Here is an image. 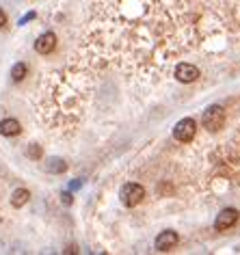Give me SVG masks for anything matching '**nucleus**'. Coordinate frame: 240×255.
Here are the masks:
<instances>
[{
	"mask_svg": "<svg viewBox=\"0 0 240 255\" xmlns=\"http://www.w3.org/2000/svg\"><path fill=\"white\" fill-rule=\"evenodd\" d=\"M54 48H57V35H54V33L39 35L37 41H35V50H37L39 54H50Z\"/></svg>",
	"mask_w": 240,
	"mask_h": 255,
	"instance_id": "obj_7",
	"label": "nucleus"
},
{
	"mask_svg": "<svg viewBox=\"0 0 240 255\" xmlns=\"http://www.w3.org/2000/svg\"><path fill=\"white\" fill-rule=\"evenodd\" d=\"M195 134H197V123L191 117L180 119L176 123V128H173V138L180 143H191L195 138Z\"/></svg>",
	"mask_w": 240,
	"mask_h": 255,
	"instance_id": "obj_3",
	"label": "nucleus"
},
{
	"mask_svg": "<svg viewBox=\"0 0 240 255\" xmlns=\"http://www.w3.org/2000/svg\"><path fill=\"white\" fill-rule=\"evenodd\" d=\"M28 199H31V193L26 191V188H16V191L11 193V206L13 208H22L28 203Z\"/></svg>",
	"mask_w": 240,
	"mask_h": 255,
	"instance_id": "obj_9",
	"label": "nucleus"
},
{
	"mask_svg": "<svg viewBox=\"0 0 240 255\" xmlns=\"http://www.w3.org/2000/svg\"><path fill=\"white\" fill-rule=\"evenodd\" d=\"M143 197H145V188L141 186V184H137V182L123 184L121 193H119V199H121V203H123V206H128V208L139 206V203L143 201Z\"/></svg>",
	"mask_w": 240,
	"mask_h": 255,
	"instance_id": "obj_1",
	"label": "nucleus"
},
{
	"mask_svg": "<svg viewBox=\"0 0 240 255\" xmlns=\"http://www.w3.org/2000/svg\"><path fill=\"white\" fill-rule=\"evenodd\" d=\"M46 171L48 173H54V176L65 173V171H67V162H65L63 158H50L48 162H46Z\"/></svg>",
	"mask_w": 240,
	"mask_h": 255,
	"instance_id": "obj_10",
	"label": "nucleus"
},
{
	"mask_svg": "<svg viewBox=\"0 0 240 255\" xmlns=\"http://www.w3.org/2000/svg\"><path fill=\"white\" fill-rule=\"evenodd\" d=\"M26 76H28V67H26L24 63H16V65L11 67V78L16 80V82H22V80L26 78Z\"/></svg>",
	"mask_w": 240,
	"mask_h": 255,
	"instance_id": "obj_11",
	"label": "nucleus"
},
{
	"mask_svg": "<svg viewBox=\"0 0 240 255\" xmlns=\"http://www.w3.org/2000/svg\"><path fill=\"white\" fill-rule=\"evenodd\" d=\"M238 221V210H234V208H225L219 212V216H217V221H214V229L217 232H227L229 227H234Z\"/></svg>",
	"mask_w": 240,
	"mask_h": 255,
	"instance_id": "obj_4",
	"label": "nucleus"
},
{
	"mask_svg": "<svg viewBox=\"0 0 240 255\" xmlns=\"http://www.w3.org/2000/svg\"><path fill=\"white\" fill-rule=\"evenodd\" d=\"M80 186H82V182H72V186L69 188H80Z\"/></svg>",
	"mask_w": 240,
	"mask_h": 255,
	"instance_id": "obj_15",
	"label": "nucleus"
},
{
	"mask_svg": "<svg viewBox=\"0 0 240 255\" xmlns=\"http://www.w3.org/2000/svg\"><path fill=\"white\" fill-rule=\"evenodd\" d=\"M178 234L171 232V229H167V232L158 234L156 236V242H154V247H156V251H169V249H173L178 244Z\"/></svg>",
	"mask_w": 240,
	"mask_h": 255,
	"instance_id": "obj_6",
	"label": "nucleus"
},
{
	"mask_svg": "<svg viewBox=\"0 0 240 255\" xmlns=\"http://www.w3.org/2000/svg\"><path fill=\"white\" fill-rule=\"evenodd\" d=\"M4 24H7V16H4V11H2V9H0V28H2Z\"/></svg>",
	"mask_w": 240,
	"mask_h": 255,
	"instance_id": "obj_13",
	"label": "nucleus"
},
{
	"mask_svg": "<svg viewBox=\"0 0 240 255\" xmlns=\"http://www.w3.org/2000/svg\"><path fill=\"white\" fill-rule=\"evenodd\" d=\"M176 78L180 82H195L199 78V69L191 63H178L176 65Z\"/></svg>",
	"mask_w": 240,
	"mask_h": 255,
	"instance_id": "obj_5",
	"label": "nucleus"
},
{
	"mask_svg": "<svg viewBox=\"0 0 240 255\" xmlns=\"http://www.w3.org/2000/svg\"><path fill=\"white\" fill-rule=\"evenodd\" d=\"M201 123L203 128L210 130V132H219L225 126V111L223 106H210L203 111L201 115Z\"/></svg>",
	"mask_w": 240,
	"mask_h": 255,
	"instance_id": "obj_2",
	"label": "nucleus"
},
{
	"mask_svg": "<svg viewBox=\"0 0 240 255\" xmlns=\"http://www.w3.org/2000/svg\"><path fill=\"white\" fill-rule=\"evenodd\" d=\"M22 132V126H20L18 119H2L0 121V134L2 137H18Z\"/></svg>",
	"mask_w": 240,
	"mask_h": 255,
	"instance_id": "obj_8",
	"label": "nucleus"
},
{
	"mask_svg": "<svg viewBox=\"0 0 240 255\" xmlns=\"http://www.w3.org/2000/svg\"><path fill=\"white\" fill-rule=\"evenodd\" d=\"M63 201H65V203H72V195L65 193V195H63Z\"/></svg>",
	"mask_w": 240,
	"mask_h": 255,
	"instance_id": "obj_14",
	"label": "nucleus"
},
{
	"mask_svg": "<svg viewBox=\"0 0 240 255\" xmlns=\"http://www.w3.org/2000/svg\"><path fill=\"white\" fill-rule=\"evenodd\" d=\"M26 156L33 158V160H39V158H41V147H39V145H28V147H26Z\"/></svg>",
	"mask_w": 240,
	"mask_h": 255,
	"instance_id": "obj_12",
	"label": "nucleus"
}]
</instances>
